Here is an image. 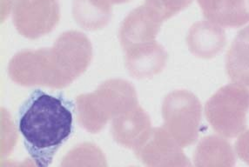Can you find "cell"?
I'll use <instances>...</instances> for the list:
<instances>
[{
	"mask_svg": "<svg viewBox=\"0 0 249 167\" xmlns=\"http://www.w3.org/2000/svg\"><path fill=\"white\" fill-rule=\"evenodd\" d=\"M74 106L62 96L36 90L22 104L18 129L25 148L37 167L49 166L70 137Z\"/></svg>",
	"mask_w": 249,
	"mask_h": 167,
	"instance_id": "cell-1",
	"label": "cell"
},
{
	"mask_svg": "<svg viewBox=\"0 0 249 167\" xmlns=\"http://www.w3.org/2000/svg\"><path fill=\"white\" fill-rule=\"evenodd\" d=\"M133 84L124 80H109L91 93L79 95L75 108L79 125L91 134L100 133L109 120L137 105Z\"/></svg>",
	"mask_w": 249,
	"mask_h": 167,
	"instance_id": "cell-2",
	"label": "cell"
},
{
	"mask_svg": "<svg viewBox=\"0 0 249 167\" xmlns=\"http://www.w3.org/2000/svg\"><path fill=\"white\" fill-rule=\"evenodd\" d=\"M249 113V88L235 83L220 88L205 105L213 129L227 138H235L245 131Z\"/></svg>",
	"mask_w": 249,
	"mask_h": 167,
	"instance_id": "cell-3",
	"label": "cell"
},
{
	"mask_svg": "<svg viewBox=\"0 0 249 167\" xmlns=\"http://www.w3.org/2000/svg\"><path fill=\"white\" fill-rule=\"evenodd\" d=\"M50 49L53 71V88L67 87L88 69L92 58L89 38L79 32L61 34Z\"/></svg>",
	"mask_w": 249,
	"mask_h": 167,
	"instance_id": "cell-4",
	"label": "cell"
},
{
	"mask_svg": "<svg viewBox=\"0 0 249 167\" xmlns=\"http://www.w3.org/2000/svg\"><path fill=\"white\" fill-rule=\"evenodd\" d=\"M201 116V104L193 92L176 90L164 99L163 127L183 148L191 146L198 139Z\"/></svg>",
	"mask_w": 249,
	"mask_h": 167,
	"instance_id": "cell-5",
	"label": "cell"
},
{
	"mask_svg": "<svg viewBox=\"0 0 249 167\" xmlns=\"http://www.w3.org/2000/svg\"><path fill=\"white\" fill-rule=\"evenodd\" d=\"M12 12L18 32L30 39L50 33L60 17L58 0H13Z\"/></svg>",
	"mask_w": 249,
	"mask_h": 167,
	"instance_id": "cell-6",
	"label": "cell"
},
{
	"mask_svg": "<svg viewBox=\"0 0 249 167\" xmlns=\"http://www.w3.org/2000/svg\"><path fill=\"white\" fill-rule=\"evenodd\" d=\"M182 148L162 126L152 128L144 142L134 152L147 167H191V163L184 153Z\"/></svg>",
	"mask_w": 249,
	"mask_h": 167,
	"instance_id": "cell-7",
	"label": "cell"
},
{
	"mask_svg": "<svg viewBox=\"0 0 249 167\" xmlns=\"http://www.w3.org/2000/svg\"><path fill=\"white\" fill-rule=\"evenodd\" d=\"M8 74L14 83L22 86L52 88L53 71L49 48L18 51L9 63Z\"/></svg>",
	"mask_w": 249,
	"mask_h": 167,
	"instance_id": "cell-8",
	"label": "cell"
},
{
	"mask_svg": "<svg viewBox=\"0 0 249 167\" xmlns=\"http://www.w3.org/2000/svg\"><path fill=\"white\" fill-rule=\"evenodd\" d=\"M149 115L137 104L112 119V134L118 144L133 151L144 142L152 130Z\"/></svg>",
	"mask_w": 249,
	"mask_h": 167,
	"instance_id": "cell-9",
	"label": "cell"
},
{
	"mask_svg": "<svg viewBox=\"0 0 249 167\" xmlns=\"http://www.w3.org/2000/svg\"><path fill=\"white\" fill-rule=\"evenodd\" d=\"M162 23L147 11L145 5L134 9L124 17L120 29V41L125 51L135 46L155 41Z\"/></svg>",
	"mask_w": 249,
	"mask_h": 167,
	"instance_id": "cell-10",
	"label": "cell"
},
{
	"mask_svg": "<svg viewBox=\"0 0 249 167\" xmlns=\"http://www.w3.org/2000/svg\"><path fill=\"white\" fill-rule=\"evenodd\" d=\"M166 49L156 41L135 46L125 51V67L135 79H148L163 71L167 62Z\"/></svg>",
	"mask_w": 249,
	"mask_h": 167,
	"instance_id": "cell-11",
	"label": "cell"
},
{
	"mask_svg": "<svg viewBox=\"0 0 249 167\" xmlns=\"http://www.w3.org/2000/svg\"><path fill=\"white\" fill-rule=\"evenodd\" d=\"M188 49L200 59H212L223 50L227 37L224 28L212 21H199L192 26L187 38Z\"/></svg>",
	"mask_w": 249,
	"mask_h": 167,
	"instance_id": "cell-12",
	"label": "cell"
},
{
	"mask_svg": "<svg viewBox=\"0 0 249 167\" xmlns=\"http://www.w3.org/2000/svg\"><path fill=\"white\" fill-rule=\"evenodd\" d=\"M194 160L196 167H232L236 164V153L227 138L209 135L199 141Z\"/></svg>",
	"mask_w": 249,
	"mask_h": 167,
	"instance_id": "cell-13",
	"label": "cell"
},
{
	"mask_svg": "<svg viewBox=\"0 0 249 167\" xmlns=\"http://www.w3.org/2000/svg\"><path fill=\"white\" fill-rule=\"evenodd\" d=\"M226 70L232 83L249 87V25L232 42L226 58Z\"/></svg>",
	"mask_w": 249,
	"mask_h": 167,
	"instance_id": "cell-14",
	"label": "cell"
},
{
	"mask_svg": "<svg viewBox=\"0 0 249 167\" xmlns=\"http://www.w3.org/2000/svg\"><path fill=\"white\" fill-rule=\"evenodd\" d=\"M112 4L107 0H73L72 16L76 23L88 31L102 29L112 18Z\"/></svg>",
	"mask_w": 249,
	"mask_h": 167,
	"instance_id": "cell-15",
	"label": "cell"
},
{
	"mask_svg": "<svg viewBox=\"0 0 249 167\" xmlns=\"http://www.w3.org/2000/svg\"><path fill=\"white\" fill-rule=\"evenodd\" d=\"M209 21L223 28H237L249 23V0H226Z\"/></svg>",
	"mask_w": 249,
	"mask_h": 167,
	"instance_id": "cell-16",
	"label": "cell"
},
{
	"mask_svg": "<svg viewBox=\"0 0 249 167\" xmlns=\"http://www.w3.org/2000/svg\"><path fill=\"white\" fill-rule=\"evenodd\" d=\"M193 0H145V7L160 23L174 17L191 4Z\"/></svg>",
	"mask_w": 249,
	"mask_h": 167,
	"instance_id": "cell-17",
	"label": "cell"
},
{
	"mask_svg": "<svg viewBox=\"0 0 249 167\" xmlns=\"http://www.w3.org/2000/svg\"><path fill=\"white\" fill-rule=\"evenodd\" d=\"M234 150L237 156L249 166V130H245L239 135Z\"/></svg>",
	"mask_w": 249,
	"mask_h": 167,
	"instance_id": "cell-18",
	"label": "cell"
},
{
	"mask_svg": "<svg viewBox=\"0 0 249 167\" xmlns=\"http://www.w3.org/2000/svg\"><path fill=\"white\" fill-rule=\"evenodd\" d=\"M203 12L205 18L209 20L218 10L224 4L226 0H197Z\"/></svg>",
	"mask_w": 249,
	"mask_h": 167,
	"instance_id": "cell-19",
	"label": "cell"
},
{
	"mask_svg": "<svg viewBox=\"0 0 249 167\" xmlns=\"http://www.w3.org/2000/svg\"><path fill=\"white\" fill-rule=\"evenodd\" d=\"M110 4H123V3H126L130 0H107Z\"/></svg>",
	"mask_w": 249,
	"mask_h": 167,
	"instance_id": "cell-20",
	"label": "cell"
}]
</instances>
